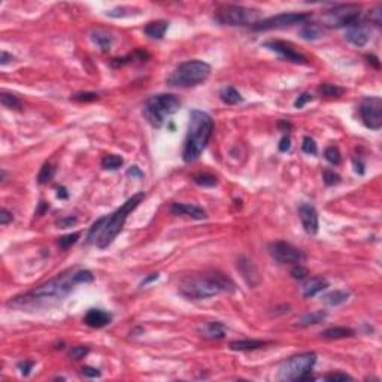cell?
Masks as SVG:
<instances>
[{"label":"cell","mask_w":382,"mask_h":382,"mask_svg":"<svg viewBox=\"0 0 382 382\" xmlns=\"http://www.w3.org/2000/svg\"><path fill=\"white\" fill-rule=\"evenodd\" d=\"M94 281V276L90 270H69L59 275L57 278L36 287L34 290L17 296L8 302L9 308L17 309H37L50 306L51 303L60 302L78 284H90Z\"/></svg>","instance_id":"6da1fadb"},{"label":"cell","mask_w":382,"mask_h":382,"mask_svg":"<svg viewBox=\"0 0 382 382\" xmlns=\"http://www.w3.org/2000/svg\"><path fill=\"white\" fill-rule=\"evenodd\" d=\"M144 199H145V194L137 193V194L131 196L127 202L120 209H117L114 214H111L108 217H103V218H99L91 225V228H90V231L87 234L88 244H94L96 247H99L102 250L108 248L115 241L118 233L123 230L128 214H131L142 203Z\"/></svg>","instance_id":"7a4b0ae2"},{"label":"cell","mask_w":382,"mask_h":382,"mask_svg":"<svg viewBox=\"0 0 382 382\" xmlns=\"http://www.w3.org/2000/svg\"><path fill=\"white\" fill-rule=\"evenodd\" d=\"M234 290V282L221 272H208L188 276L179 284V293L191 300H205L221 293H231Z\"/></svg>","instance_id":"3957f363"},{"label":"cell","mask_w":382,"mask_h":382,"mask_svg":"<svg viewBox=\"0 0 382 382\" xmlns=\"http://www.w3.org/2000/svg\"><path fill=\"white\" fill-rule=\"evenodd\" d=\"M214 131V120L203 111H191L188 131L184 142L182 159L185 163H193L202 156Z\"/></svg>","instance_id":"277c9868"},{"label":"cell","mask_w":382,"mask_h":382,"mask_svg":"<svg viewBox=\"0 0 382 382\" xmlns=\"http://www.w3.org/2000/svg\"><path fill=\"white\" fill-rule=\"evenodd\" d=\"M211 75V66L202 60L181 63L167 78V84L179 88H190L203 84Z\"/></svg>","instance_id":"5b68a950"},{"label":"cell","mask_w":382,"mask_h":382,"mask_svg":"<svg viewBox=\"0 0 382 382\" xmlns=\"http://www.w3.org/2000/svg\"><path fill=\"white\" fill-rule=\"evenodd\" d=\"M181 106V100L175 94H156L150 97L144 105V117L154 128L164 126L166 120L178 112Z\"/></svg>","instance_id":"8992f818"},{"label":"cell","mask_w":382,"mask_h":382,"mask_svg":"<svg viewBox=\"0 0 382 382\" xmlns=\"http://www.w3.org/2000/svg\"><path fill=\"white\" fill-rule=\"evenodd\" d=\"M315 363H317L315 352H303V354L293 355L279 366L278 376H279V379L288 382L312 379L311 372H312Z\"/></svg>","instance_id":"52a82bcc"},{"label":"cell","mask_w":382,"mask_h":382,"mask_svg":"<svg viewBox=\"0 0 382 382\" xmlns=\"http://www.w3.org/2000/svg\"><path fill=\"white\" fill-rule=\"evenodd\" d=\"M215 21L221 26H250L258 23V11L239 6V5H223L215 12Z\"/></svg>","instance_id":"ba28073f"},{"label":"cell","mask_w":382,"mask_h":382,"mask_svg":"<svg viewBox=\"0 0 382 382\" xmlns=\"http://www.w3.org/2000/svg\"><path fill=\"white\" fill-rule=\"evenodd\" d=\"M360 6L358 5H338L333 9L327 11L324 14V23L328 27L341 29V27H350L360 18Z\"/></svg>","instance_id":"9c48e42d"},{"label":"cell","mask_w":382,"mask_h":382,"mask_svg":"<svg viewBox=\"0 0 382 382\" xmlns=\"http://www.w3.org/2000/svg\"><path fill=\"white\" fill-rule=\"evenodd\" d=\"M311 18V14H299V12H290V14H279L270 18H266L263 21H258L253 26L257 32L264 30H273V29H285L294 24H303Z\"/></svg>","instance_id":"30bf717a"},{"label":"cell","mask_w":382,"mask_h":382,"mask_svg":"<svg viewBox=\"0 0 382 382\" xmlns=\"http://www.w3.org/2000/svg\"><path fill=\"white\" fill-rule=\"evenodd\" d=\"M360 117L364 126L370 130L382 127V100L381 97H366L358 106Z\"/></svg>","instance_id":"8fae6325"},{"label":"cell","mask_w":382,"mask_h":382,"mask_svg":"<svg viewBox=\"0 0 382 382\" xmlns=\"http://www.w3.org/2000/svg\"><path fill=\"white\" fill-rule=\"evenodd\" d=\"M269 253L275 261L281 264H302L305 261V254L302 250L284 241L272 242L269 245Z\"/></svg>","instance_id":"7c38bea8"},{"label":"cell","mask_w":382,"mask_h":382,"mask_svg":"<svg viewBox=\"0 0 382 382\" xmlns=\"http://www.w3.org/2000/svg\"><path fill=\"white\" fill-rule=\"evenodd\" d=\"M264 48H267V50H270V51H273V53H276V54H279L282 59H285L288 62H291V63H296V64H306L308 63V60H306V57L303 56V54H300L299 51H296L290 43H287V42H282V40H269V42H264V45H263Z\"/></svg>","instance_id":"4fadbf2b"},{"label":"cell","mask_w":382,"mask_h":382,"mask_svg":"<svg viewBox=\"0 0 382 382\" xmlns=\"http://www.w3.org/2000/svg\"><path fill=\"white\" fill-rule=\"evenodd\" d=\"M299 217H300L302 225L308 234H317V231H318V212L312 205H309V203L300 205L299 206Z\"/></svg>","instance_id":"5bb4252c"},{"label":"cell","mask_w":382,"mask_h":382,"mask_svg":"<svg viewBox=\"0 0 382 382\" xmlns=\"http://www.w3.org/2000/svg\"><path fill=\"white\" fill-rule=\"evenodd\" d=\"M345 39L352 43L354 46H364L369 40H370V30H369V27L367 26H364V24H358V21L357 23H354L352 26L350 27H347V32H345Z\"/></svg>","instance_id":"9a60e30c"},{"label":"cell","mask_w":382,"mask_h":382,"mask_svg":"<svg viewBox=\"0 0 382 382\" xmlns=\"http://www.w3.org/2000/svg\"><path fill=\"white\" fill-rule=\"evenodd\" d=\"M170 212L175 215H187L194 220H205L206 218L205 209H202L200 206H196V205H190V203H172Z\"/></svg>","instance_id":"2e32d148"},{"label":"cell","mask_w":382,"mask_h":382,"mask_svg":"<svg viewBox=\"0 0 382 382\" xmlns=\"http://www.w3.org/2000/svg\"><path fill=\"white\" fill-rule=\"evenodd\" d=\"M237 270L241 272L242 278L247 281V284L251 287H254L258 284L260 281V276H258V272H257V267L254 266V263L245 257H241L237 260Z\"/></svg>","instance_id":"e0dca14e"},{"label":"cell","mask_w":382,"mask_h":382,"mask_svg":"<svg viewBox=\"0 0 382 382\" xmlns=\"http://www.w3.org/2000/svg\"><path fill=\"white\" fill-rule=\"evenodd\" d=\"M111 321H112V315L106 311H102V309H90L84 317V322L93 328L106 327L108 324H111Z\"/></svg>","instance_id":"ac0fdd59"},{"label":"cell","mask_w":382,"mask_h":382,"mask_svg":"<svg viewBox=\"0 0 382 382\" xmlns=\"http://www.w3.org/2000/svg\"><path fill=\"white\" fill-rule=\"evenodd\" d=\"M199 331L202 333L203 338H208V339H223L225 336V328L221 322H217V321H209L206 324H203Z\"/></svg>","instance_id":"d6986e66"},{"label":"cell","mask_w":382,"mask_h":382,"mask_svg":"<svg viewBox=\"0 0 382 382\" xmlns=\"http://www.w3.org/2000/svg\"><path fill=\"white\" fill-rule=\"evenodd\" d=\"M328 287V282L321 278V276H315V278H311L305 282L303 285V297L309 299V297H314L317 296L318 293L324 291L325 288Z\"/></svg>","instance_id":"ffe728a7"},{"label":"cell","mask_w":382,"mask_h":382,"mask_svg":"<svg viewBox=\"0 0 382 382\" xmlns=\"http://www.w3.org/2000/svg\"><path fill=\"white\" fill-rule=\"evenodd\" d=\"M350 296V291H347V290H335V291L327 293L322 297V302L328 306H341L348 302Z\"/></svg>","instance_id":"44dd1931"},{"label":"cell","mask_w":382,"mask_h":382,"mask_svg":"<svg viewBox=\"0 0 382 382\" xmlns=\"http://www.w3.org/2000/svg\"><path fill=\"white\" fill-rule=\"evenodd\" d=\"M322 34H324V29L318 23H303L300 29V36L306 40H315V39H319Z\"/></svg>","instance_id":"7402d4cb"},{"label":"cell","mask_w":382,"mask_h":382,"mask_svg":"<svg viewBox=\"0 0 382 382\" xmlns=\"http://www.w3.org/2000/svg\"><path fill=\"white\" fill-rule=\"evenodd\" d=\"M167 27H169V23L160 20V21H151V23H148V24L145 26L144 30H145V33H147L150 37H153V39H163V36H164V33L167 30Z\"/></svg>","instance_id":"603a6c76"},{"label":"cell","mask_w":382,"mask_h":382,"mask_svg":"<svg viewBox=\"0 0 382 382\" xmlns=\"http://www.w3.org/2000/svg\"><path fill=\"white\" fill-rule=\"evenodd\" d=\"M351 336H354V331L347 327H331V328L321 331V338L330 339V341L331 339H345V338H351Z\"/></svg>","instance_id":"cb8c5ba5"},{"label":"cell","mask_w":382,"mask_h":382,"mask_svg":"<svg viewBox=\"0 0 382 382\" xmlns=\"http://www.w3.org/2000/svg\"><path fill=\"white\" fill-rule=\"evenodd\" d=\"M264 345H267V342L264 341H234L230 344V350L233 351H254L258 350V348H263Z\"/></svg>","instance_id":"d4e9b609"},{"label":"cell","mask_w":382,"mask_h":382,"mask_svg":"<svg viewBox=\"0 0 382 382\" xmlns=\"http://www.w3.org/2000/svg\"><path fill=\"white\" fill-rule=\"evenodd\" d=\"M91 39L96 45L102 50V51H109L112 46V36L105 30H94L91 34Z\"/></svg>","instance_id":"484cf974"},{"label":"cell","mask_w":382,"mask_h":382,"mask_svg":"<svg viewBox=\"0 0 382 382\" xmlns=\"http://www.w3.org/2000/svg\"><path fill=\"white\" fill-rule=\"evenodd\" d=\"M327 317V314L324 311H315V312H311V314H306L303 315L302 318L297 321V325L300 327H309V325H315V324H319L322 322Z\"/></svg>","instance_id":"4316f807"},{"label":"cell","mask_w":382,"mask_h":382,"mask_svg":"<svg viewBox=\"0 0 382 382\" xmlns=\"http://www.w3.org/2000/svg\"><path fill=\"white\" fill-rule=\"evenodd\" d=\"M220 97H221V100H223L224 103H227V105H236V103L242 102V96H241V93H239L234 87H230V85L221 88Z\"/></svg>","instance_id":"83f0119b"},{"label":"cell","mask_w":382,"mask_h":382,"mask_svg":"<svg viewBox=\"0 0 382 382\" xmlns=\"http://www.w3.org/2000/svg\"><path fill=\"white\" fill-rule=\"evenodd\" d=\"M0 102L5 108L8 109H14V111H21L23 108V103L21 100L14 94H9V93H2L0 94Z\"/></svg>","instance_id":"f1b7e54d"},{"label":"cell","mask_w":382,"mask_h":382,"mask_svg":"<svg viewBox=\"0 0 382 382\" xmlns=\"http://www.w3.org/2000/svg\"><path fill=\"white\" fill-rule=\"evenodd\" d=\"M56 175V167L51 163H45L37 175V182L39 184H46L48 181H51Z\"/></svg>","instance_id":"f546056e"},{"label":"cell","mask_w":382,"mask_h":382,"mask_svg":"<svg viewBox=\"0 0 382 382\" xmlns=\"http://www.w3.org/2000/svg\"><path fill=\"white\" fill-rule=\"evenodd\" d=\"M123 163H124V160L115 154H108L102 159V166L108 170H117L118 167L123 166Z\"/></svg>","instance_id":"4dcf8cb0"},{"label":"cell","mask_w":382,"mask_h":382,"mask_svg":"<svg viewBox=\"0 0 382 382\" xmlns=\"http://www.w3.org/2000/svg\"><path fill=\"white\" fill-rule=\"evenodd\" d=\"M193 181H194L197 185H200V187H214V185H217V182H218L217 176L209 175V173H199V175H194V176H193Z\"/></svg>","instance_id":"1f68e13d"},{"label":"cell","mask_w":382,"mask_h":382,"mask_svg":"<svg viewBox=\"0 0 382 382\" xmlns=\"http://www.w3.org/2000/svg\"><path fill=\"white\" fill-rule=\"evenodd\" d=\"M318 93L327 97H339L344 94V88L333 85V84H321L318 87Z\"/></svg>","instance_id":"d6a6232c"},{"label":"cell","mask_w":382,"mask_h":382,"mask_svg":"<svg viewBox=\"0 0 382 382\" xmlns=\"http://www.w3.org/2000/svg\"><path fill=\"white\" fill-rule=\"evenodd\" d=\"M324 157L325 160L330 163V164H333V166H338L339 163H341V151H339V148L338 147H335V145H331V147H328L325 151H324Z\"/></svg>","instance_id":"836d02e7"},{"label":"cell","mask_w":382,"mask_h":382,"mask_svg":"<svg viewBox=\"0 0 382 382\" xmlns=\"http://www.w3.org/2000/svg\"><path fill=\"white\" fill-rule=\"evenodd\" d=\"M302 151L308 156H315L318 153V147L315 144V140L309 136H306L303 139V144H302Z\"/></svg>","instance_id":"e575fe53"},{"label":"cell","mask_w":382,"mask_h":382,"mask_svg":"<svg viewBox=\"0 0 382 382\" xmlns=\"http://www.w3.org/2000/svg\"><path fill=\"white\" fill-rule=\"evenodd\" d=\"M79 236H81V233H79V231H76V233H70V234H66V236H63V237H60V239H59V245H60L62 248H69V247H72L73 244H76V242H78Z\"/></svg>","instance_id":"d590c367"},{"label":"cell","mask_w":382,"mask_h":382,"mask_svg":"<svg viewBox=\"0 0 382 382\" xmlns=\"http://www.w3.org/2000/svg\"><path fill=\"white\" fill-rule=\"evenodd\" d=\"M291 276L294 279H299V281H303L309 276V270L306 267H303L302 264H294L293 270H291Z\"/></svg>","instance_id":"8d00e7d4"},{"label":"cell","mask_w":382,"mask_h":382,"mask_svg":"<svg viewBox=\"0 0 382 382\" xmlns=\"http://www.w3.org/2000/svg\"><path fill=\"white\" fill-rule=\"evenodd\" d=\"M322 176H324V182L327 185H338L341 182V176L338 173H335L333 170H324Z\"/></svg>","instance_id":"74e56055"},{"label":"cell","mask_w":382,"mask_h":382,"mask_svg":"<svg viewBox=\"0 0 382 382\" xmlns=\"http://www.w3.org/2000/svg\"><path fill=\"white\" fill-rule=\"evenodd\" d=\"M382 8L381 6H376L375 9H372L369 14H367V18L370 20V23H373V24H376V26H381L382 23Z\"/></svg>","instance_id":"f35d334b"},{"label":"cell","mask_w":382,"mask_h":382,"mask_svg":"<svg viewBox=\"0 0 382 382\" xmlns=\"http://www.w3.org/2000/svg\"><path fill=\"white\" fill-rule=\"evenodd\" d=\"M87 354H88V348H87V347H82V345L73 347V348L70 350V357H72L73 360H81V358H84Z\"/></svg>","instance_id":"ab89813d"},{"label":"cell","mask_w":382,"mask_h":382,"mask_svg":"<svg viewBox=\"0 0 382 382\" xmlns=\"http://www.w3.org/2000/svg\"><path fill=\"white\" fill-rule=\"evenodd\" d=\"M72 99L76 102H94V100H99V96L96 93H78V94L72 96Z\"/></svg>","instance_id":"60d3db41"},{"label":"cell","mask_w":382,"mask_h":382,"mask_svg":"<svg viewBox=\"0 0 382 382\" xmlns=\"http://www.w3.org/2000/svg\"><path fill=\"white\" fill-rule=\"evenodd\" d=\"M324 379H325V381H352V378H351L350 375H347V373H341V372L325 375V376H324Z\"/></svg>","instance_id":"b9f144b4"},{"label":"cell","mask_w":382,"mask_h":382,"mask_svg":"<svg viewBox=\"0 0 382 382\" xmlns=\"http://www.w3.org/2000/svg\"><path fill=\"white\" fill-rule=\"evenodd\" d=\"M33 366H34V361H29V360H24V361L18 363V369H20L21 375H24V376L30 375V370L33 369Z\"/></svg>","instance_id":"7bdbcfd3"},{"label":"cell","mask_w":382,"mask_h":382,"mask_svg":"<svg viewBox=\"0 0 382 382\" xmlns=\"http://www.w3.org/2000/svg\"><path fill=\"white\" fill-rule=\"evenodd\" d=\"M312 100V94L311 93H303V94H300L297 97V100L294 102V106L297 108V109H300V108H303L308 102H311Z\"/></svg>","instance_id":"ee69618b"},{"label":"cell","mask_w":382,"mask_h":382,"mask_svg":"<svg viewBox=\"0 0 382 382\" xmlns=\"http://www.w3.org/2000/svg\"><path fill=\"white\" fill-rule=\"evenodd\" d=\"M14 221V215H12V212H9L8 209H2L0 211V224L2 225H6V224L12 223Z\"/></svg>","instance_id":"f6af8a7d"},{"label":"cell","mask_w":382,"mask_h":382,"mask_svg":"<svg viewBox=\"0 0 382 382\" xmlns=\"http://www.w3.org/2000/svg\"><path fill=\"white\" fill-rule=\"evenodd\" d=\"M82 375L87 376V378H99V376H100V372H99V369L85 366V367H82Z\"/></svg>","instance_id":"bcb514c9"},{"label":"cell","mask_w":382,"mask_h":382,"mask_svg":"<svg viewBox=\"0 0 382 382\" xmlns=\"http://www.w3.org/2000/svg\"><path fill=\"white\" fill-rule=\"evenodd\" d=\"M75 223H76V217H64V218H60L57 224L62 228H66V227H72Z\"/></svg>","instance_id":"7dc6e473"},{"label":"cell","mask_w":382,"mask_h":382,"mask_svg":"<svg viewBox=\"0 0 382 382\" xmlns=\"http://www.w3.org/2000/svg\"><path fill=\"white\" fill-rule=\"evenodd\" d=\"M290 148H291V139H290V136H284L281 139V142H279V151L281 153H287Z\"/></svg>","instance_id":"c3c4849f"},{"label":"cell","mask_w":382,"mask_h":382,"mask_svg":"<svg viewBox=\"0 0 382 382\" xmlns=\"http://www.w3.org/2000/svg\"><path fill=\"white\" fill-rule=\"evenodd\" d=\"M127 176H131V178H142L144 176V173L139 170V167H136V166H133V167H130L127 170Z\"/></svg>","instance_id":"681fc988"},{"label":"cell","mask_w":382,"mask_h":382,"mask_svg":"<svg viewBox=\"0 0 382 382\" xmlns=\"http://www.w3.org/2000/svg\"><path fill=\"white\" fill-rule=\"evenodd\" d=\"M159 273H151L150 276H147L142 282H140V287H145V285H148L150 282H153V281H157L159 279Z\"/></svg>","instance_id":"f907efd6"},{"label":"cell","mask_w":382,"mask_h":382,"mask_svg":"<svg viewBox=\"0 0 382 382\" xmlns=\"http://www.w3.org/2000/svg\"><path fill=\"white\" fill-rule=\"evenodd\" d=\"M11 60H14V57L12 56H9L6 51H2V57H0V64L2 66H5V64H8Z\"/></svg>","instance_id":"816d5d0a"},{"label":"cell","mask_w":382,"mask_h":382,"mask_svg":"<svg viewBox=\"0 0 382 382\" xmlns=\"http://www.w3.org/2000/svg\"><path fill=\"white\" fill-rule=\"evenodd\" d=\"M57 197L59 199H67L69 197V193L64 187H57Z\"/></svg>","instance_id":"f5cc1de1"},{"label":"cell","mask_w":382,"mask_h":382,"mask_svg":"<svg viewBox=\"0 0 382 382\" xmlns=\"http://www.w3.org/2000/svg\"><path fill=\"white\" fill-rule=\"evenodd\" d=\"M367 60H369V63H373L375 67H379V62L375 56H367Z\"/></svg>","instance_id":"db71d44e"},{"label":"cell","mask_w":382,"mask_h":382,"mask_svg":"<svg viewBox=\"0 0 382 382\" xmlns=\"http://www.w3.org/2000/svg\"><path fill=\"white\" fill-rule=\"evenodd\" d=\"M45 209H48V205H46L45 202H40V209H39L36 214H37V215H42V214L45 212Z\"/></svg>","instance_id":"11a10c76"}]
</instances>
